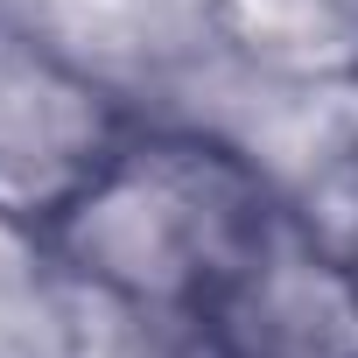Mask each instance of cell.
I'll use <instances>...</instances> for the list:
<instances>
[{"label": "cell", "mask_w": 358, "mask_h": 358, "mask_svg": "<svg viewBox=\"0 0 358 358\" xmlns=\"http://www.w3.org/2000/svg\"><path fill=\"white\" fill-rule=\"evenodd\" d=\"M281 204L288 197L260 155L232 134L141 113L106 169L29 239V253L120 316L183 330L281 218Z\"/></svg>", "instance_id": "cell-1"}, {"label": "cell", "mask_w": 358, "mask_h": 358, "mask_svg": "<svg viewBox=\"0 0 358 358\" xmlns=\"http://www.w3.org/2000/svg\"><path fill=\"white\" fill-rule=\"evenodd\" d=\"M134 127L141 113L113 78L0 8V232L36 239Z\"/></svg>", "instance_id": "cell-2"}, {"label": "cell", "mask_w": 358, "mask_h": 358, "mask_svg": "<svg viewBox=\"0 0 358 358\" xmlns=\"http://www.w3.org/2000/svg\"><path fill=\"white\" fill-rule=\"evenodd\" d=\"M183 330L204 358H358V246L281 204Z\"/></svg>", "instance_id": "cell-3"}, {"label": "cell", "mask_w": 358, "mask_h": 358, "mask_svg": "<svg viewBox=\"0 0 358 358\" xmlns=\"http://www.w3.org/2000/svg\"><path fill=\"white\" fill-rule=\"evenodd\" d=\"M218 50L281 92H358V0H204Z\"/></svg>", "instance_id": "cell-4"}]
</instances>
